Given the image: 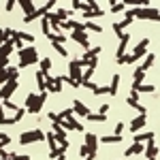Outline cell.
<instances>
[{"mask_svg": "<svg viewBox=\"0 0 160 160\" xmlns=\"http://www.w3.org/2000/svg\"><path fill=\"white\" fill-rule=\"evenodd\" d=\"M122 130H124V124L118 122V126H115V135H122Z\"/></svg>", "mask_w": 160, "mask_h": 160, "instance_id": "obj_46", "label": "cell"}, {"mask_svg": "<svg viewBox=\"0 0 160 160\" xmlns=\"http://www.w3.org/2000/svg\"><path fill=\"white\" fill-rule=\"evenodd\" d=\"M58 118H60V120H71V118H73V109H64L62 113H58Z\"/></svg>", "mask_w": 160, "mask_h": 160, "instance_id": "obj_32", "label": "cell"}, {"mask_svg": "<svg viewBox=\"0 0 160 160\" xmlns=\"http://www.w3.org/2000/svg\"><path fill=\"white\" fill-rule=\"evenodd\" d=\"M0 118H4V107H2V102H0Z\"/></svg>", "mask_w": 160, "mask_h": 160, "instance_id": "obj_51", "label": "cell"}, {"mask_svg": "<svg viewBox=\"0 0 160 160\" xmlns=\"http://www.w3.org/2000/svg\"><path fill=\"white\" fill-rule=\"evenodd\" d=\"M135 79H132V86H139V83H143V79H145V73L143 71H135V75H132Z\"/></svg>", "mask_w": 160, "mask_h": 160, "instance_id": "obj_23", "label": "cell"}, {"mask_svg": "<svg viewBox=\"0 0 160 160\" xmlns=\"http://www.w3.org/2000/svg\"><path fill=\"white\" fill-rule=\"evenodd\" d=\"M92 94L94 96H100V94H109V86H96L92 90Z\"/></svg>", "mask_w": 160, "mask_h": 160, "instance_id": "obj_25", "label": "cell"}, {"mask_svg": "<svg viewBox=\"0 0 160 160\" xmlns=\"http://www.w3.org/2000/svg\"><path fill=\"white\" fill-rule=\"evenodd\" d=\"M41 28H43V34H45V37H49V34H51V30H49V22H47L45 17H43V22H41Z\"/></svg>", "mask_w": 160, "mask_h": 160, "instance_id": "obj_31", "label": "cell"}, {"mask_svg": "<svg viewBox=\"0 0 160 160\" xmlns=\"http://www.w3.org/2000/svg\"><path fill=\"white\" fill-rule=\"evenodd\" d=\"M17 56L22 58L19 64H17V71L30 66V64H34V62H38V53H37V49H34V45H32V47H24L22 51H17Z\"/></svg>", "mask_w": 160, "mask_h": 160, "instance_id": "obj_1", "label": "cell"}, {"mask_svg": "<svg viewBox=\"0 0 160 160\" xmlns=\"http://www.w3.org/2000/svg\"><path fill=\"white\" fill-rule=\"evenodd\" d=\"M45 7L51 11V7H56V0H47V2H45Z\"/></svg>", "mask_w": 160, "mask_h": 160, "instance_id": "obj_50", "label": "cell"}, {"mask_svg": "<svg viewBox=\"0 0 160 160\" xmlns=\"http://www.w3.org/2000/svg\"><path fill=\"white\" fill-rule=\"evenodd\" d=\"M143 126H145V115H139V118H135V120L130 122V130H132V132H139Z\"/></svg>", "mask_w": 160, "mask_h": 160, "instance_id": "obj_11", "label": "cell"}, {"mask_svg": "<svg viewBox=\"0 0 160 160\" xmlns=\"http://www.w3.org/2000/svg\"><path fill=\"white\" fill-rule=\"evenodd\" d=\"M68 77H71L73 81H79V79H81V66H79L77 60L68 62Z\"/></svg>", "mask_w": 160, "mask_h": 160, "instance_id": "obj_7", "label": "cell"}, {"mask_svg": "<svg viewBox=\"0 0 160 160\" xmlns=\"http://www.w3.org/2000/svg\"><path fill=\"white\" fill-rule=\"evenodd\" d=\"M7 64H9V58H0V68H7Z\"/></svg>", "mask_w": 160, "mask_h": 160, "instance_id": "obj_47", "label": "cell"}, {"mask_svg": "<svg viewBox=\"0 0 160 160\" xmlns=\"http://www.w3.org/2000/svg\"><path fill=\"white\" fill-rule=\"evenodd\" d=\"M154 60H156V56H154V53H148V60H145L143 64H141V68H139V71H143V73H145V71H148L149 66L154 64Z\"/></svg>", "mask_w": 160, "mask_h": 160, "instance_id": "obj_22", "label": "cell"}, {"mask_svg": "<svg viewBox=\"0 0 160 160\" xmlns=\"http://www.w3.org/2000/svg\"><path fill=\"white\" fill-rule=\"evenodd\" d=\"M81 86L86 88V90H94V88H96V86H94V83H92V81H83Z\"/></svg>", "mask_w": 160, "mask_h": 160, "instance_id": "obj_45", "label": "cell"}, {"mask_svg": "<svg viewBox=\"0 0 160 160\" xmlns=\"http://www.w3.org/2000/svg\"><path fill=\"white\" fill-rule=\"evenodd\" d=\"M79 154H81V158H86V156H90V154H96V152H92V149L88 148V145H81V149H79Z\"/></svg>", "mask_w": 160, "mask_h": 160, "instance_id": "obj_35", "label": "cell"}, {"mask_svg": "<svg viewBox=\"0 0 160 160\" xmlns=\"http://www.w3.org/2000/svg\"><path fill=\"white\" fill-rule=\"evenodd\" d=\"M100 51H102L100 47H92V49H88V51H86V56H83L81 60H77V62H79V66H81V68H83V66H88V64H90V60H94V58L98 56Z\"/></svg>", "mask_w": 160, "mask_h": 160, "instance_id": "obj_6", "label": "cell"}, {"mask_svg": "<svg viewBox=\"0 0 160 160\" xmlns=\"http://www.w3.org/2000/svg\"><path fill=\"white\" fill-rule=\"evenodd\" d=\"M130 24H132V19H124V22H118V28H120V30H124L126 26H130Z\"/></svg>", "mask_w": 160, "mask_h": 160, "instance_id": "obj_42", "label": "cell"}, {"mask_svg": "<svg viewBox=\"0 0 160 160\" xmlns=\"http://www.w3.org/2000/svg\"><path fill=\"white\" fill-rule=\"evenodd\" d=\"M143 152V145L141 143H132L130 148L126 149V156H135V154H141Z\"/></svg>", "mask_w": 160, "mask_h": 160, "instance_id": "obj_21", "label": "cell"}, {"mask_svg": "<svg viewBox=\"0 0 160 160\" xmlns=\"http://www.w3.org/2000/svg\"><path fill=\"white\" fill-rule=\"evenodd\" d=\"M56 135V141L62 143V141H66V130H58V132H53Z\"/></svg>", "mask_w": 160, "mask_h": 160, "instance_id": "obj_36", "label": "cell"}, {"mask_svg": "<svg viewBox=\"0 0 160 160\" xmlns=\"http://www.w3.org/2000/svg\"><path fill=\"white\" fill-rule=\"evenodd\" d=\"M17 90V79H11V81H7L2 90H0V102H4V100H9L13 96V92Z\"/></svg>", "mask_w": 160, "mask_h": 160, "instance_id": "obj_4", "label": "cell"}, {"mask_svg": "<svg viewBox=\"0 0 160 160\" xmlns=\"http://www.w3.org/2000/svg\"><path fill=\"white\" fill-rule=\"evenodd\" d=\"M47 100V92H38V96L34 98V102L28 107V113H32V115H37V113H41V107H43V102Z\"/></svg>", "mask_w": 160, "mask_h": 160, "instance_id": "obj_5", "label": "cell"}, {"mask_svg": "<svg viewBox=\"0 0 160 160\" xmlns=\"http://www.w3.org/2000/svg\"><path fill=\"white\" fill-rule=\"evenodd\" d=\"M7 71H9V81L11 79H17V66H9Z\"/></svg>", "mask_w": 160, "mask_h": 160, "instance_id": "obj_39", "label": "cell"}, {"mask_svg": "<svg viewBox=\"0 0 160 160\" xmlns=\"http://www.w3.org/2000/svg\"><path fill=\"white\" fill-rule=\"evenodd\" d=\"M56 160H66V158H64V154H60V156H58Z\"/></svg>", "mask_w": 160, "mask_h": 160, "instance_id": "obj_53", "label": "cell"}, {"mask_svg": "<svg viewBox=\"0 0 160 160\" xmlns=\"http://www.w3.org/2000/svg\"><path fill=\"white\" fill-rule=\"evenodd\" d=\"M83 28H86V30H92V32H102V26L92 24V22H86V24H83Z\"/></svg>", "mask_w": 160, "mask_h": 160, "instance_id": "obj_26", "label": "cell"}, {"mask_svg": "<svg viewBox=\"0 0 160 160\" xmlns=\"http://www.w3.org/2000/svg\"><path fill=\"white\" fill-rule=\"evenodd\" d=\"M19 38H22V41H28V43H34V37L28 34V32H19Z\"/></svg>", "mask_w": 160, "mask_h": 160, "instance_id": "obj_40", "label": "cell"}, {"mask_svg": "<svg viewBox=\"0 0 160 160\" xmlns=\"http://www.w3.org/2000/svg\"><path fill=\"white\" fill-rule=\"evenodd\" d=\"M24 113H26V109H17V111H15V115H13V122L17 124L22 118H24Z\"/></svg>", "mask_w": 160, "mask_h": 160, "instance_id": "obj_38", "label": "cell"}, {"mask_svg": "<svg viewBox=\"0 0 160 160\" xmlns=\"http://www.w3.org/2000/svg\"><path fill=\"white\" fill-rule=\"evenodd\" d=\"M83 160H94V154H90V156H86Z\"/></svg>", "mask_w": 160, "mask_h": 160, "instance_id": "obj_52", "label": "cell"}, {"mask_svg": "<svg viewBox=\"0 0 160 160\" xmlns=\"http://www.w3.org/2000/svg\"><path fill=\"white\" fill-rule=\"evenodd\" d=\"M37 141H45L43 130H28L19 137V145H30V143H37Z\"/></svg>", "mask_w": 160, "mask_h": 160, "instance_id": "obj_3", "label": "cell"}, {"mask_svg": "<svg viewBox=\"0 0 160 160\" xmlns=\"http://www.w3.org/2000/svg\"><path fill=\"white\" fill-rule=\"evenodd\" d=\"M118 88H120V75H113L111 86H109V94H111V96H115V94H118Z\"/></svg>", "mask_w": 160, "mask_h": 160, "instance_id": "obj_18", "label": "cell"}, {"mask_svg": "<svg viewBox=\"0 0 160 160\" xmlns=\"http://www.w3.org/2000/svg\"><path fill=\"white\" fill-rule=\"evenodd\" d=\"M130 56H132V58H135V62H137L139 58H143V56H145V47H141V45H137V47H135V51H132Z\"/></svg>", "mask_w": 160, "mask_h": 160, "instance_id": "obj_24", "label": "cell"}, {"mask_svg": "<svg viewBox=\"0 0 160 160\" xmlns=\"http://www.w3.org/2000/svg\"><path fill=\"white\" fill-rule=\"evenodd\" d=\"M2 107H7V109H15V111L19 109V107H17V105H13L11 100H4V102H2Z\"/></svg>", "mask_w": 160, "mask_h": 160, "instance_id": "obj_43", "label": "cell"}, {"mask_svg": "<svg viewBox=\"0 0 160 160\" xmlns=\"http://www.w3.org/2000/svg\"><path fill=\"white\" fill-rule=\"evenodd\" d=\"M53 47H56V51H58V53H60L62 58H68V51L64 49V45H60V43H56V45H53Z\"/></svg>", "mask_w": 160, "mask_h": 160, "instance_id": "obj_33", "label": "cell"}, {"mask_svg": "<svg viewBox=\"0 0 160 160\" xmlns=\"http://www.w3.org/2000/svg\"><path fill=\"white\" fill-rule=\"evenodd\" d=\"M149 160H156V158H149Z\"/></svg>", "mask_w": 160, "mask_h": 160, "instance_id": "obj_54", "label": "cell"}, {"mask_svg": "<svg viewBox=\"0 0 160 160\" xmlns=\"http://www.w3.org/2000/svg\"><path fill=\"white\" fill-rule=\"evenodd\" d=\"M45 19H47V22H49V24H51V28H56V30H60V24H62V22H60V19H58V15H56V13H47V15H45Z\"/></svg>", "mask_w": 160, "mask_h": 160, "instance_id": "obj_14", "label": "cell"}, {"mask_svg": "<svg viewBox=\"0 0 160 160\" xmlns=\"http://www.w3.org/2000/svg\"><path fill=\"white\" fill-rule=\"evenodd\" d=\"M120 11H126V4L124 2H111V13H120Z\"/></svg>", "mask_w": 160, "mask_h": 160, "instance_id": "obj_27", "label": "cell"}, {"mask_svg": "<svg viewBox=\"0 0 160 160\" xmlns=\"http://www.w3.org/2000/svg\"><path fill=\"white\" fill-rule=\"evenodd\" d=\"M154 132H135V143H143V141H152Z\"/></svg>", "mask_w": 160, "mask_h": 160, "instance_id": "obj_15", "label": "cell"}, {"mask_svg": "<svg viewBox=\"0 0 160 160\" xmlns=\"http://www.w3.org/2000/svg\"><path fill=\"white\" fill-rule=\"evenodd\" d=\"M17 4H19V7H22V9L26 11V15H32V13L37 11V9H34V2H32V0H17Z\"/></svg>", "mask_w": 160, "mask_h": 160, "instance_id": "obj_13", "label": "cell"}, {"mask_svg": "<svg viewBox=\"0 0 160 160\" xmlns=\"http://www.w3.org/2000/svg\"><path fill=\"white\" fill-rule=\"evenodd\" d=\"M71 7L77 9V11H86V2H79V0H73V2H71Z\"/></svg>", "mask_w": 160, "mask_h": 160, "instance_id": "obj_34", "label": "cell"}, {"mask_svg": "<svg viewBox=\"0 0 160 160\" xmlns=\"http://www.w3.org/2000/svg\"><path fill=\"white\" fill-rule=\"evenodd\" d=\"M83 145H88L92 152H96V148H98V137L92 135V132H86V143Z\"/></svg>", "mask_w": 160, "mask_h": 160, "instance_id": "obj_10", "label": "cell"}, {"mask_svg": "<svg viewBox=\"0 0 160 160\" xmlns=\"http://www.w3.org/2000/svg\"><path fill=\"white\" fill-rule=\"evenodd\" d=\"M145 156H148V160L149 158H158V145L154 143V139L148 143V148H145Z\"/></svg>", "mask_w": 160, "mask_h": 160, "instance_id": "obj_12", "label": "cell"}, {"mask_svg": "<svg viewBox=\"0 0 160 160\" xmlns=\"http://www.w3.org/2000/svg\"><path fill=\"white\" fill-rule=\"evenodd\" d=\"M58 15V19L60 22H68V15H71V11H66V9H60V11L56 13Z\"/></svg>", "mask_w": 160, "mask_h": 160, "instance_id": "obj_30", "label": "cell"}, {"mask_svg": "<svg viewBox=\"0 0 160 160\" xmlns=\"http://www.w3.org/2000/svg\"><path fill=\"white\" fill-rule=\"evenodd\" d=\"M88 120H90V122H96V124H105L107 122V115H105V113H88Z\"/></svg>", "mask_w": 160, "mask_h": 160, "instance_id": "obj_17", "label": "cell"}, {"mask_svg": "<svg viewBox=\"0 0 160 160\" xmlns=\"http://www.w3.org/2000/svg\"><path fill=\"white\" fill-rule=\"evenodd\" d=\"M71 38L77 41L81 47H86V51L90 49V38H88V32H71Z\"/></svg>", "mask_w": 160, "mask_h": 160, "instance_id": "obj_8", "label": "cell"}, {"mask_svg": "<svg viewBox=\"0 0 160 160\" xmlns=\"http://www.w3.org/2000/svg\"><path fill=\"white\" fill-rule=\"evenodd\" d=\"M38 17H43V15H41V13H38V9H37L32 15H26V17H24V24H30V22H34V19H38Z\"/></svg>", "mask_w": 160, "mask_h": 160, "instance_id": "obj_29", "label": "cell"}, {"mask_svg": "<svg viewBox=\"0 0 160 160\" xmlns=\"http://www.w3.org/2000/svg\"><path fill=\"white\" fill-rule=\"evenodd\" d=\"M15 4H17V0H9V2L4 4V9H7V11H13V7H15Z\"/></svg>", "mask_w": 160, "mask_h": 160, "instance_id": "obj_44", "label": "cell"}, {"mask_svg": "<svg viewBox=\"0 0 160 160\" xmlns=\"http://www.w3.org/2000/svg\"><path fill=\"white\" fill-rule=\"evenodd\" d=\"M132 17L158 22V7H137V9H132Z\"/></svg>", "mask_w": 160, "mask_h": 160, "instance_id": "obj_2", "label": "cell"}, {"mask_svg": "<svg viewBox=\"0 0 160 160\" xmlns=\"http://www.w3.org/2000/svg\"><path fill=\"white\" fill-rule=\"evenodd\" d=\"M109 109H111L109 105H102V107L98 109V113H105V115H107V111H109Z\"/></svg>", "mask_w": 160, "mask_h": 160, "instance_id": "obj_48", "label": "cell"}, {"mask_svg": "<svg viewBox=\"0 0 160 160\" xmlns=\"http://www.w3.org/2000/svg\"><path fill=\"white\" fill-rule=\"evenodd\" d=\"M9 41H11V38H9L7 34H4V30H0V47H2V45H7Z\"/></svg>", "mask_w": 160, "mask_h": 160, "instance_id": "obj_41", "label": "cell"}, {"mask_svg": "<svg viewBox=\"0 0 160 160\" xmlns=\"http://www.w3.org/2000/svg\"><path fill=\"white\" fill-rule=\"evenodd\" d=\"M60 154H64V152H60V148H53V149H49V160H56Z\"/></svg>", "mask_w": 160, "mask_h": 160, "instance_id": "obj_37", "label": "cell"}, {"mask_svg": "<svg viewBox=\"0 0 160 160\" xmlns=\"http://www.w3.org/2000/svg\"><path fill=\"white\" fill-rule=\"evenodd\" d=\"M49 68H51V58H43L41 60V71L43 73H49Z\"/></svg>", "mask_w": 160, "mask_h": 160, "instance_id": "obj_28", "label": "cell"}, {"mask_svg": "<svg viewBox=\"0 0 160 160\" xmlns=\"http://www.w3.org/2000/svg\"><path fill=\"white\" fill-rule=\"evenodd\" d=\"M98 141L100 143H122V135H105Z\"/></svg>", "mask_w": 160, "mask_h": 160, "instance_id": "obj_16", "label": "cell"}, {"mask_svg": "<svg viewBox=\"0 0 160 160\" xmlns=\"http://www.w3.org/2000/svg\"><path fill=\"white\" fill-rule=\"evenodd\" d=\"M73 113H77V115H81V118H88V113H90V109H88L86 105H83V102H81V100H75L73 102Z\"/></svg>", "mask_w": 160, "mask_h": 160, "instance_id": "obj_9", "label": "cell"}, {"mask_svg": "<svg viewBox=\"0 0 160 160\" xmlns=\"http://www.w3.org/2000/svg\"><path fill=\"white\" fill-rule=\"evenodd\" d=\"M132 92L141 94V92H156V86H145V83H139V86H132Z\"/></svg>", "mask_w": 160, "mask_h": 160, "instance_id": "obj_19", "label": "cell"}, {"mask_svg": "<svg viewBox=\"0 0 160 160\" xmlns=\"http://www.w3.org/2000/svg\"><path fill=\"white\" fill-rule=\"evenodd\" d=\"M13 49H15V47H13L11 41H9L7 45H2V47H0V58H9V56L13 53Z\"/></svg>", "mask_w": 160, "mask_h": 160, "instance_id": "obj_20", "label": "cell"}, {"mask_svg": "<svg viewBox=\"0 0 160 160\" xmlns=\"http://www.w3.org/2000/svg\"><path fill=\"white\" fill-rule=\"evenodd\" d=\"M139 45H141V47H148V45H149V38H141V41H139Z\"/></svg>", "mask_w": 160, "mask_h": 160, "instance_id": "obj_49", "label": "cell"}]
</instances>
